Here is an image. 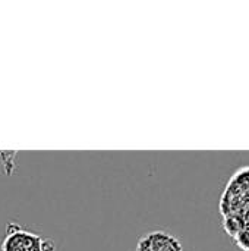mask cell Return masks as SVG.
I'll return each mask as SVG.
<instances>
[{
  "instance_id": "6da1fadb",
  "label": "cell",
  "mask_w": 249,
  "mask_h": 251,
  "mask_svg": "<svg viewBox=\"0 0 249 251\" xmlns=\"http://www.w3.org/2000/svg\"><path fill=\"white\" fill-rule=\"evenodd\" d=\"M10 228H13V232L7 231V237L3 243V251H41L40 244L41 240L34 235L22 231L16 224H9Z\"/></svg>"
},
{
  "instance_id": "7a4b0ae2",
  "label": "cell",
  "mask_w": 249,
  "mask_h": 251,
  "mask_svg": "<svg viewBox=\"0 0 249 251\" xmlns=\"http://www.w3.org/2000/svg\"><path fill=\"white\" fill-rule=\"evenodd\" d=\"M136 251H182V249L172 235L164 232H151L139 240Z\"/></svg>"
},
{
  "instance_id": "3957f363",
  "label": "cell",
  "mask_w": 249,
  "mask_h": 251,
  "mask_svg": "<svg viewBox=\"0 0 249 251\" xmlns=\"http://www.w3.org/2000/svg\"><path fill=\"white\" fill-rule=\"evenodd\" d=\"M18 151L16 150H0V166L6 175H10L15 169V159Z\"/></svg>"
},
{
  "instance_id": "277c9868",
  "label": "cell",
  "mask_w": 249,
  "mask_h": 251,
  "mask_svg": "<svg viewBox=\"0 0 249 251\" xmlns=\"http://www.w3.org/2000/svg\"><path fill=\"white\" fill-rule=\"evenodd\" d=\"M40 249L41 251H54V244L51 240H41Z\"/></svg>"
}]
</instances>
